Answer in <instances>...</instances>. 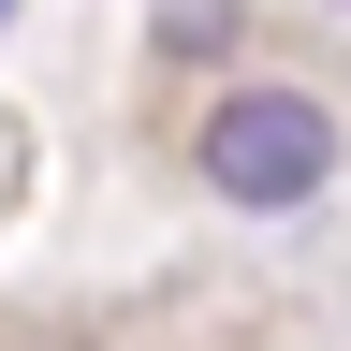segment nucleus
Segmentation results:
<instances>
[{
  "instance_id": "f257e3e1",
  "label": "nucleus",
  "mask_w": 351,
  "mask_h": 351,
  "mask_svg": "<svg viewBox=\"0 0 351 351\" xmlns=\"http://www.w3.org/2000/svg\"><path fill=\"white\" fill-rule=\"evenodd\" d=\"M191 176L219 205H249V219H293L337 176V117L307 103V88H219V117L191 132Z\"/></svg>"
},
{
  "instance_id": "f03ea898",
  "label": "nucleus",
  "mask_w": 351,
  "mask_h": 351,
  "mask_svg": "<svg viewBox=\"0 0 351 351\" xmlns=\"http://www.w3.org/2000/svg\"><path fill=\"white\" fill-rule=\"evenodd\" d=\"M234 44H249L234 0H176V15H161V59H234Z\"/></svg>"
}]
</instances>
